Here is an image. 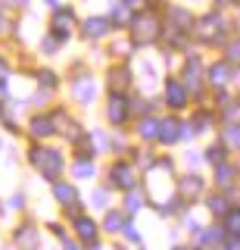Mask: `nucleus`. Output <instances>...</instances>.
Segmentation results:
<instances>
[{"label":"nucleus","mask_w":240,"mask_h":250,"mask_svg":"<svg viewBox=\"0 0 240 250\" xmlns=\"http://www.w3.org/2000/svg\"><path fill=\"white\" fill-rule=\"evenodd\" d=\"M75 94H78L81 100H91V94H94V84H91V78H81V82H75Z\"/></svg>","instance_id":"10"},{"label":"nucleus","mask_w":240,"mask_h":250,"mask_svg":"<svg viewBox=\"0 0 240 250\" xmlns=\"http://www.w3.org/2000/svg\"><path fill=\"white\" fill-rule=\"evenodd\" d=\"M137 207H141V197H137V194H131V197H128V209H131V213H134Z\"/></svg>","instance_id":"20"},{"label":"nucleus","mask_w":240,"mask_h":250,"mask_svg":"<svg viewBox=\"0 0 240 250\" xmlns=\"http://www.w3.org/2000/svg\"><path fill=\"white\" fill-rule=\"evenodd\" d=\"M141 135L144 138H159V122H144L141 125Z\"/></svg>","instance_id":"13"},{"label":"nucleus","mask_w":240,"mask_h":250,"mask_svg":"<svg viewBox=\"0 0 240 250\" xmlns=\"http://www.w3.org/2000/svg\"><path fill=\"white\" fill-rule=\"evenodd\" d=\"M106 28H110V22H106V19H88V22H84V35H88V38L106 35Z\"/></svg>","instance_id":"6"},{"label":"nucleus","mask_w":240,"mask_h":250,"mask_svg":"<svg viewBox=\"0 0 240 250\" xmlns=\"http://www.w3.org/2000/svg\"><path fill=\"white\" fill-rule=\"evenodd\" d=\"M56 197L63 200V203H72V200H75V188H72V185H63V182H59V185H56Z\"/></svg>","instance_id":"11"},{"label":"nucleus","mask_w":240,"mask_h":250,"mask_svg":"<svg viewBox=\"0 0 240 250\" xmlns=\"http://www.w3.org/2000/svg\"><path fill=\"white\" fill-rule=\"evenodd\" d=\"M112 175H115V185H119V188H131V185H134V172H131L128 166H115Z\"/></svg>","instance_id":"7"},{"label":"nucleus","mask_w":240,"mask_h":250,"mask_svg":"<svg viewBox=\"0 0 240 250\" xmlns=\"http://www.w3.org/2000/svg\"><path fill=\"white\" fill-rule=\"evenodd\" d=\"M50 119H35V135H50Z\"/></svg>","instance_id":"15"},{"label":"nucleus","mask_w":240,"mask_h":250,"mask_svg":"<svg viewBox=\"0 0 240 250\" xmlns=\"http://www.w3.org/2000/svg\"><path fill=\"white\" fill-rule=\"evenodd\" d=\"M168 104L172 106H184L187 104V94H184V88H181V82H168Z\"/></svg>","instance_id":"4"},{"label":"nucleus","mask_w":240,"mask_h":250,"mask_svg":"<svg viewBox=\"0 0 240 250\" xmlns=\"http://www.w3.org/2000/svg\"><path fill=\"white\" fill-rule=\"evenodd\" d=\"M106 229H110V231H119L122 229V216L119 213H110V216H106Z\"/></svg>","instance_id":"16"},{"label":"nucleus","mask_w":240,"mask_h":250,"mask_svg":"<svg viewBox=\"0 0 240 250\" xmlns=\"http://www.w3.org/2000/svg\"><path fill=\"white\" fill-rule=\"evenodd\" d=\"M159 138H162V141H175V138H178V122H162Z\"/></svg>","instance_id":"12"},{"label":"nucleus","mask_w":240,"mask_h":250,"mask_svg":"<svg viewBox=\"0 0 240 250\" xmlns=\"http://www.w3.org/2000/svg\"><path fill=\"white\" fill-rule=\"evenodd\" d=\"M228 57L234 60V62H240V44H231V50H228Z\"/></svg>","instance_id":"19"},{"label":"nucleus","mask_w":240,"mask_h":250,"mask_svg":"<svg viewBox=\"0 0 240 250\" xmlns=\"http://www.w3.org/2000/svg\"><path fill=\"white\" fill-rule=\"evenodd\" d=\"M41 82H44V84H56V78H53L50 72H44V75H41Z\"/></svg>","instance_id":"22"},{"label":"nucleus","mask_w":240,"mask_h":250,"mask_svg":"<svg viewBox=\"0 0 240 250\" xmlns=\"http://www.w3.org/2000/svg\"><path fill=\"white\" fill-rule=\"evenodd\" d=\"M228 141H234V144H240V128H228Z\"/></svg>","instance_id":"21"},{"label":"nucleus","mask_w":240,"mask_h":250,"mask_svg":"<svg viewBox=\"0 0 240 250\" xmlns=\"http://www.w3.org/2000/svg\"><path fill=\"white\" fill-rule=\"evenodd\" d=\"M197 28H200V38H203V41H219V38H215V31H219V16H206Z\"/></svg>","instance_id":"2"},{"label":"nucleus","mask_w":240,"mask_h":250,"mask_svg":"<svg viewBox=\"0 0 240 250\" xmlns=\"http://www.w3.org/2000/svg\"><path fill=\"white\" fill-rule=\"evenodd\" d=\"M32 160L44 169V175H50V178L59 172V166H63V160H59V153H56V150H47V153H44V150H35V153H32Z\"/></svg>","instance_id":"1"},{"label":"nucleus","mask_w":240,"mask_h":250,"mask_svg":"<svg viewBox=\"0 0 240 250\" xmlns=\"http://www.w3.org/2000/svg\"><path fill=\"white\" fill-rule=\"evenodd\" d=\"M69 22H75L72 10H56V16H53V31H56V38H66Z\"/></svg>","instance_id":"3"},{"label":"nucleus","mask_w":240,"mask_h":250,"mask_svg":"<svg viewBox=\"0 0 240 250\" xmlns=\"http://www.w3.org/2000/svg\"><path fill=\"white\" fill-rule=\"evenodd\" d=\"M75 229H78V234L84 241H94L97 238V229H94V222H91V219H78V222H75Z\"/></svg>","instance_id":"8"},{"label":"nucleus","mask_w":240,"mask_h":250,"mask_svg":"<svg viewBox=\"0 0 240 250\" xmlns=\"http://www.w3.org/2000/svg\"><path fill=\"white\" fill-rule=\"evenodd\" d=\"M128 3H131V6H134V3H141V0H128Z\"/></svg>","instance_id":"24"},{"label":"nucleus","mask_w":240,"mask_h":250,"mask_svg":"<svg viewBox=\"0 0 240 250\" xmlns=\"http://www.w3.org/2000/svg\"><path fill=\"white\" fill-rule=\"evenodd\" d=\"M0 25H3V19H0Z\"/></svg>","instance_id":"26"},{"label":"nucleus","mask_w":240,"mask_h":250,"mask_svg":"<svg viewBox=\"0 0 240 250\" xmlns=\"http://www.w3.org/2000/svg\"><path fill=\"white\" fill-rule=\"evenodd\" d=\"M228 225H231L234 231H240V209H237V213H231V216H228Z\"/></svg>","instance_id":"17"},{"label":"nucleus","mask_w":240,"mask_h":250,"mask_svg":"<svg viewBox=\"0 0 240 250\" xmlns=\"http://www.w3.org/2000/svg\"><path fill=\"white\" fill-rule=\"evenodd\" d=\"M228 72H231V69L224 66V62H219V66H212V72H209V82H212V84H224L231 78Z\"/></svg>","instance_id":"9"},{"label":"nucleus","mask_w":240,"mask_h":250,"mask_svg":"<svg viewBox=\"0 0 240 250\" xmlns=\"http://www.w3.org/2000/svg\"><path fill=\"white\" fill-rule=\"evenodd\" d=\"M219 3H231V0H219Z\"/></svg>","instance_id":"25"},{"label":"nucleus","mask_w":240,"mask_h":250,"mask_svg":"<svg viewBox=\"0 0 240 250\" xmlns=\"http://www.w3.org/2000/svg\"><path fill=\"white\" fill-rule=\"evenodd\" d=\"M125 113H128L125 97H119V94H115V97L110 100V119H112V122H122V119H125Z\"/></svg>","instance_id":"5"},{"label":"nucleus","mask_w":240,"mask_h":250,"mask_svg":"<svg viewBox=\"0 0 240 250\" xmlns=\"http://www.w3.org/2000/svg\"><path fill=\"white\" fill-rule=\"evenodd\" d=\"M209 160H212V163L224 160V150H222V147H212V153H209Z\"/></svg>","instance_id":"18"},{"label":"nucleus","mask_w":240,"mask_h":250,"mask_svg":"<svg viewBox=\"0 0 240 250\" xmlns=\"http://www.w3.org/2000/svg\"><path fill=\"white\" fill-rule=\"evenodd\" d=\"M228 247H231V250H240V238H237V241H231Z\"/></svg>","instance_id":"23"},{"label":"nucleus","mask_w":240,"mask_h":250,"mask_svg":"<svg viewBox=\"0 0 240 250\" xmlns=\"http://www.w3.org/2000/svg\"><path fill=\"white\" fill-rule=\"evenodd\" d=\"M112 19H115V22H125V19H128V3H115Z\"/></svg>","instance_id":"14"}]
</instances>
